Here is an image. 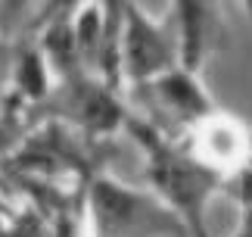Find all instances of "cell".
I'll use <instances>...</instances> for the list:
<instances>
[{
  "label": "cell",
  "mask_w": 252,
  "mask_h": 237,
  "mask_svg": "<svg viewBox=\"0 0 252 237\" xmlns=\"http://www.w3.org/2000/svg\"><path fill=\"white\" fill-rule=\"evenodd\" d=\"M150 87L156 91L159 103L165 106L184 128H193L196 122H202L206 116L215 113V103H212L209 91L202 87L199 75H193V72H187V69H181V66H174L171 72L156 78Z\"/></svg>",
  "instance_id": "cell-7"
},
{
  "label": "cell",
  "mask_w": 252,
  "mask_h": 237,
  "mask_svg": "<svg viewBox=\"0 0 252 237\" xmlns=\"http://www.w3.org/2000/svg\"><path fill=\"white\" fill-rule=\"evenodd\" d=\"M181 144L199 165H206L218 178H224L227 172L240 175L252 156V134L243 128V122L218 110L187 128Z\"/></svg>",
  "instance_id": "cell-4"
},
{
  "label": "cell",
  "mask_w": 252,
  "mask_h": 237,
  "mask_svg": "<svg viewBox=\"0 0 252 237\" xmlns=\"http://www.w3.org/2000/svg\"><path fill=\"white\" fill-rule=\"evenodd\" d=\"M171 25L178 38V66L199 75L209 56L218 50L224 25L218 19V6L212 3H178L171 6Z\"/></svg>",
  "instance_id": "cell-6"
},
{
  "label": "cell",
  "mask_w": 252,
  "mask_h": 237,
  "mask_svg": "<svg viewBox=\"0 0 252 237\" xmlns=\"http://www.w3.org/2000/svg\"><path fill=\"white\" fill-rule=\"evenodd\" d=\"M237 237H252V212H243V225H240Z\"/></svg>",
  "instance_id": "cell-9"
},
{
  "label": "cell",
  "mask_w": 252,
  "mask_h": 237,
  "mask_svg": "<svg viewBox=\"0 0 252 237\" xmlns=\"http://www.w3.org/2000/svg\"><path fill=\"white\" fill-rule=\"evenodd\" d=\"M178 66V38L171 22H156L137 3L122 6V81L153 84Z\"/></svg>",
  "instance_id": "cell-3"
},
{
  "label": "cell",
  "mask_w": 252,
  "mask_h": 237,
  "mask_svg": "<svg viewBox=\"0 0 252 237\" xmlns=\"http://www.w3.org/2000/svg\"><path fill=\"white\" fill-rule=\"evenodd\" d=\"M87 209L96 237H178L184 222L156 194H140L109 175H96L87 187Z\"/></svg>",
  "instance_id": "cell-2"
},
{
  "label": "cell",
  "mask_w": 252,
  "mask_h": 237,
  "mask_svg": "<svg viewBox=\"0 0 252 237\" xmlns=\"http://www.w3.org/2000/svg\"><path fill=\"white\" fill-rule=\"evenodd\" d=\"M65 100H69V118L91 137H109L128 122V113L119 103V91L103 84L96 75L78 72L65 78Z\"/></svg>",
  "instance_id": "cell-5"
},
{
  "label": "cell",
  "mask_w": 252,
  "mask_h": 237,
  "mask_svg": "<svg viewBox=\"0 0 252 237\" xmlns=\"http://www.w3.org/2000/svg\"><path fill=\"white\" fill-rule=\"evenodd\" d=\"M16 87H19L22 97H28V100H44L47 91H50V66H47V59H44L37 44H28V47L19 50Z\"/></svg>",
  "instance_id": "cell-8"
},
{
  "label": "cell",
  "mask_w": 252,
  "mask_h": 237,
  "mask_svg": "<svg viewBox=\"0 0 252 237\" xmlns=\"http://www.w3.org/2000/svg\"><path fill=\"white\" fill-rule=\"evenodd\" d=\"M128 131L137 137L147 156V175L156 197L184 222L190 237H212L206 228V203L209 197L224 187V178L199 165L184 150V144L171 141L156 125L128 116Z\"/></svg>",
  "instance_id": "cell-1"
}]
</instances>
